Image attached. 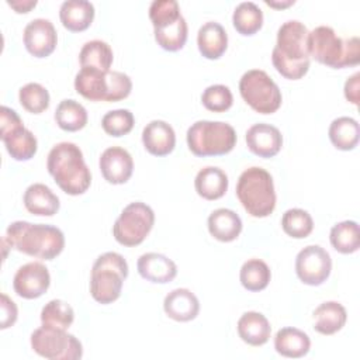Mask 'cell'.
<instances>
[{
	"label": "cell",
	"instance_id": "9a60e30c",
	"mask_svg": "<svg viewBox=\"0 0 360 360\" xmlns=\"http://www.w3.org/2000/svg\"><path fill=\"white\" fill-rule=\"evenodd\" d=\"M100 172L110 184H124L134 172V160L131 153L121 146L107 148L98 160Z\"/></svg>",
	"mask_w": 360,
	"mask_h": 360
},
{
	"label": "cell",
	"instance_id": "5b68a950",
	"mask_svg": "<svg viewBox=\"0 0 360 360\" xmlns=\"http://www.w3.org/2000/svg\"><path fill=\"white\" fill-rule=\"evenodd\" d=\"M236 197L252 217H269L274 211L277 200L271 174L259 166L243 170L236 183Z\"/></svg>",
	"mask_w": 360,
	"mask_h": 360
},
{
	"label": "cell",
	"instance_id": "44dd1931",
	"mask_svg": "<svg viewBox=\"0 0 360 360\" xmlns=\"http://www.w3.org/2000/svg\"><path fill=\"white\" fill-rule=\"evenodd\" d=\"M200 53L207 59H219L228 48V34L217 21L204 22L197 32Z\"/></svg>",
	"mask_w": 360,
	"mask_h": 360
},
{
	"label": "cell",
	"instance_id": "5bb4252c",
	"mask_svg": "<svg viewBox=\"0 0 360 360\" xmlns=\"http://www.w3.org/2000/svg\"><path fill=\"white\" fill-rule=\"evenodd\" d=\"M24 45L35 58L49 56L58 44L55 25L48 18H34L24 28Z\"/></svg>",
	"mask_w": 360,
	"mask_h": 360
},
{
	"label": "cell",
	"instance_id": "f35d334b",
	"mask_svg": "<svg viewBox=\"0 0 360 360\" xmlns=\"http://www.w3.org/2000/svg\"><path fill=\"white\" fill-rule=\"evenodd\" d=\"M135 118L134 114L127 108L111 110L105 112L101 118V127L110 136H122L131 132L134 128Z\"/></svg>",
	"mask_w": 360,
	"mask_h": 360
},
{
	"label": "cell",
	"instance_id": "d6986e66",
	"mask_svg": "<svg viewBox=\"0 0 360 360\" xmlns=\"http://www.w3.org/2000/svg\"><path fill=\"white\" fill-rule=\"evenodd\" d=\"M165 314L177 322H188L197 318L200 301L188 288H174L163 300Z\"/></svg>",
	"mask_w": 360,
	"mask_h": 360
},
{
	"label": "cell",
	"instance_id": "f6af8a7d",
	"mask_svg": "<svg viewBox=\"0 0 360 360\" xmlns=\"http://www.w3.org/2000/svg\"><path fill=\"white\" fill-rule=\"evenodd\" d=\"M264 3L270 7H274V8H284V7H288L291 4H294V0H287V1H271V0H264Z\"/></svg>",
	"mask_w": 360,
	"mask_h": 360
},
{
	"label": "cell",
	"instance_id": "7c38bea8",
	"mask_svg": "<svg viewBox=\"0 0 360 360\" xmlns=\"http://www.w3.org/2000/svg\"><path fill=\"white\" fill-rule=\"evenodd\" d=\"M332 271L330 255L319 245H308L295 257V273L307 285L323 284Z\"/></svg>",
	"mask_w": 360,
	"mask_h": 360
},
{
	"label": "cell",
	"instance_id": "277c9868",
	"mask_svg": "<svg viewBox=\"0 0 360 360\" xmlns=\"http://www.w3.org/2000/svg\"><path fill=\"white\" fill-rule=\"evenodd\" d=\"M359 38L342 39L332 27L319 25L308 34V55L333 69L356 66L360 60Z\"/></svg>",
	"mask_w": 360,
	"mask_h": 360
},
{
	"label": "cell",
	"instance_id": "836d02e7",
	"mask_svg": "<svg viewBox=\"0 0 360 360\" xmlns=\"http://www.w3.org/2000/svg\"><path fill=\"white\" fill-rule=\"evenodd\" d=\"M232 24L239 34L253 35L263 25V11L253 1H242L233 10Z\"/></svg>",
	"mask_w": 360,
	"mask_h": 360
},
{
	"label": "cell",
	"instance_id": "d6a6232c",
	"mask_svg": "<svg viewBox=\"0 0 360 360\" xmlns=\"http://www.w3.org/2000/svg\"><path fill=\"white\" fill-rule=\"evenodd\" d=\"M271 278V271L270 267L267 266L266 262L262 259H249L246 260L239 271V280L243 288L248 291L256 292L264 290Z\"/></svg>",
	"mask_w": 360,
	"mask_h": 360
},
{
	"label": "cell",
	"instance_id": "8992f818",
	"mask_svg": "<svg viewBox=\"0 0 360 360\" xmlns=\"http://www.w3.org/2000/svg\"><path fill=\"white\" fill-rule=\"evenodd\" d=\"M76 91L90 101H120L132 90L131 77L118 70L103 72L93 68H82L75 77Z\"/></svg>",
	"mask_w": 360,
	"mask_h": 360
},
{
	"label": "cell",
	"instance_id": "7a4b0ae2",
	"mask_svg": "<svg viewBox=\"0 0 360 360\" xmlns=\"http://www.w3.org/2000/svg\"><path fill=\"white\" fill-rule=\"evenodd\" d=\"M4 239L10 248L42 260L55 259L65 248V235L59 228L27 221L11 222L6 229Z\"/></svg>",
	"mask_w": 360,
	"mask_h": 360
},
{
	"label": "cell",
	"instance_id": "603a6c76",
	"mask_svg": "<svg viewBox=\"0 0 360 360\" xmlns=\"http://www.w3.org/2000/svg\"><path fill=\"white\" fill-rule=\"evenodd\" d=\"M238 335L250 346H262L269 342L271 326L269 319L256 311H248L238 319Z\"/></svg>",
	"mask_w": 360,
	"mask_h": 360
},
{
	"label": "cell",
	"instance_id": "7bdbcfd3",
	"mask_svg": "<svg viewBox=\"0 0 360 360\" xmlns=\"http://www.w3.org/2000/svg\"><path fill=\"white\" fill-rule=\"evenodd\" d=\"M359 89H360V73L356 72L354 75L347 77V80L345 82V87H343L346 100L354 105L359 104Z\"/></svg>",
	"mask_w": 360,
	"mask_h": 360
},
{
	"label": "cell",
	"instance_id": "ba28073f",
	"mask_svg": "<svg viewBox=\"0 0 360 360\" xmlns=\"http://www.w3.org/2000/svg\"><path fill=\"white\" fill-rule=\"evenodd\" d=\"M186 139L188 149L195 156H221L235 148L236 132L228 122L200 120L187 129Z\"/></svg>",
	"mask_w": 360,
	"mask_h": 360
},
{
	"label": "cell",
	"instance_id": "ac0fdd59",
	"mask_svg": "<svg viewBox=\"0 0 360 360\" xmlns=\"http://www.w3.org/2000/svg\"><path fill=\"white\" fill-rule=\"evenodd\" d=\"M142 143L150 155L166 156L176 146L174 129L163 120H152L142 129Z\"/></svg>",
	"mask_w": 360,
	"mask_h": 360
},
{
	"label": "cell",
	"instance_id": "52a82bcc",
	"mask_svg": "<svg viewBox=\"0 0 360 360\" xmlns=\"http://www.w3.org/2000/svg\"><path fill=\"white\" fill-rule=\"evenodd\" d=\"M128 277V263L117 252L100 255L90 276V294L100 304H111L120 298L122 284Z\"/></svg>",
	"mask_w": 360,
	"mask_h": 360
},
{
	"label": "cell",
	"instance_id": "e575fe53",
	"mask_svg": "<svg viewBox=\"0 0 360 360\" xmlns=\"http://www.w3.org/2000/svg\"><path fill=\"white\" fill-rule=\"evenodd\" d=\"M75 321L73 308L63 300H51L42 307L41 323L46 328L68 330Z\"/></svg>",
	"mask_w": 360,
	"mask_h": 360
},
{
	"label": "cell",
	"instance_id": "b9f144b4",
	"mask_svg": "<svg viewBox=\"0 0 360 360\" xmlns=\"http://www.w3.org/2000/svg\"><path fill=\"white\" fill-rule=\"evenodd\" d=\"M0 308H1V322H0V328L1 329H7L10 326H13L17 321L18 316V309L15 302L7 295V294H1V301H0Z\"/></svg>",
	"mask_w": 360,
	"mask_h": 360
},
{
	"label": "cell",
	"instance_id": "4fadbf2b",
	"mask_svg": "<svg viewBox=\"0 0 360 360\" xmlns=\"http://www.w3.org/2000/svg\"><path fill=\"white\" fill-rule=\"evenodd\" d=\"M51 285V274L41 262H30L18 267L13 278L15 294L25 300L39 298Z\"/></svg>",
	"mask_w": 360,
	"mask_h": 360
},
{
	"label": "cell",
	"instance_id": "1f68e13d",
	"mask_svg": "<svg viewBox=\"0 0 360 360\" xmlns=\"http://www.w3.org/2000/svg\"><path fill=\"white\" fill-rule=\"evenodd\" d=\"M87 118L86 108L73 98L62 100L55 110V121L58 127L68 132H75L84 128Z\"/></svg>",
	"mask_w": 360,
	"mask_h": 360
},
{
	"label": "cell",
	"instance_id": "ee69618b",
	"mask_svg": "<svg viewBox=\"0 0 360 360\" xmlns=\"http://www.w3.org/2000/svg\"><path fill=\"white\" fill-rule=\"evenodd\" d=\"M7 4L15 10V13H28L31 8L37 6V0H17L11 1L8 0Z\"/></svg>",
	"mask_w": 360,
	"mask_h": 360
},
{
	"label": "cell",
	"instance_id": "8fae6325",
	"mask_svg": "<svg viewBox=\"0 0 360 360\" xmlns=\"http://www.w3.org/2000/svg\"><path fill=\"white\" fill-rule=\"evenodd\" d=\"M32 350L48 360H79L83 356L80 340L63 329L41 326L31 333Z\"/></svg>",
	"mask_w": 360,
	"mask_h": 360
},
{
	"label": "cell",
	"instance_id": "9c48e42d",
	"mask_svg": "<svg viewBox=\"0 0 360 360\" xmlns=\"http://www.w3.org/2000/svg\"><path fill=\"white\" fill-rule=\"evenodd\" d=\"M239 93L245 103L259 114L276 112L283 101L277 83L260 69H250L242 75Z\"/></svg>",
	"mask_w": 360,
	"mask_h": 360
},
{
	"label": "cell",
	"instance_id": "4dcf8cb0",
	"mask_svg": "<svg viewBox=\"0 0 360 360\" xmlns=\"http://www.w3.org/2000/svg\"><path fill=\"white\" fill-rule=\"evenodd\" d=\"M112 59L114 55L111 46L101 39L87 41L79 52V62L82 68H93L108 72L112 65Z\"/></svg>",
	"mask_w": 360,
	"mask_h": 360
},
{
	"label": "cell",
	"instance_id": "f546056e",
	"mask_svg": "<svg viewBox=\"0 0 360 360\" xmlns=\"http://www.w3.org/2000/svg\"><path fill=\"white\" fill-rule=\"evenodd\" d=\"M329 240L335 250L350 255L360 248V228L356 221L346 219L335 224L329 232Z\"/></svg>",
	"mask_w": 360,
	"mask_h": 360
},
{
	"label": "cell",
	"instance_id": "7402d4cb",
	"mask_svg": "<svg viewBox=\"0 0 360 360\" xmlns=\"http://www.w3.org/2000/svg\"><path fill=\"white\" fill-rule=\"evenodd\" d=\"M22 201L28 212L39 217H52L60 207L59 197L46 184L42 183H34L28 186L24 191Z\"/></svg>",
	"mask_w": 360,
	"mask_h": 360
},
{
	"label": "cell",
	"instance_id": "60d3db41",
	"mask_svg": "<svg viewBox=\"0 0 360 360\" xmlns=\"http://www.w3.org/2000/svg\"><path fill=\"white\" fill-rule=\"evenodd\" d=\"M201 103L207 110L212 112H224L232 107L233 96L228 86L212 84L202 91Z\"/></svg>",
	"mask_w": 360,
	"mask_h": 360
},
{
	"label": "cell",
	"instance_id": "4316f807",
	"mask_svg": "<svg viewBox=\"0 0 360 360\" xmlns=\"http://www.w3.org/2000/svg\"><path fill=\"white\" fill-rule=\"evenodd\" d=\"M274 349L278 354L290 359H300L308 354L311 349L309 336L292 326H285L277 330L274 336Z\"/></svg>",
	"mask_w": 360,
	"mask_h": 360
},
{
	"label": "cell",
	"instance_id": "74e56055",
	"mask_svg": "<svg viewBox=\"0 0 360 360\" xmlns=\"http://www.w3.org/2000/svg\"><path fill=\"white\" fill-rule=\"evenodd\" d=\"M18 100H20V104L28 112L41 114L49 107L51 97L48 90L42 84L31 82L20 89Z\"/></svg>",
	"mask_w": 360,
	"mask_h": 360
},
{
	"label": "cell",
	"instance_id": "d590c367",
	"mask_svg": "<svg viewBox=\"0 0 360 360\" xmlns=\"http://www.w3.org/2000/svg\"><path fill=\"white\" fill-rule=\"evenodd\" d=\"M155 39L160 48L169 52H176L181 49L187 41L188 27L186 18L181 15L174 24L163 28H153Z\"/></svg>",
	"mask_w": 360,
	"mask_h": 360
},
{
	"label": "cell",
	"instance_id": "e0dca14e",
	"mask_svg": "<svg viewBox=\"0 0 360 360\" xmlns=\"http://www.w3.org/2000/svg\"><path fill=\"white\" fill-rule=\"evenodd\" d=\"M136 269L142 278L155 284L170 283L177 276L176 263L167 256L156 252L141 255L136 262Z\"/></svg>",
	"mask_w": 360,
	"mask_h": 360
},
{
	"label": "cell",
	"instance_id": "f1b7e54d",
	"mask_svg": "<svg viewBox=\"0 0 360 360\" xmlns=\"http://www.w3.org/2000/svg\"><path fill=\"white\" fill-rule=\"evenodd\" d=\"M328 135L336 149L353 150L359 143V122L352 117H338L330 122Z\"/></svg>",
	"mask_w": 360,
	"mask_h": 360
},
{
	"label": "cell",
	"instance_id": "83f0119b",
	"mask_svg": "<svg viewBox=\"0 0 360 360\" xmlns=\"http://www.w3.org/2000/svg\"><path fill=\"white\" fill-rule=\"evenodd\" d=\"M228 184L226 173L217 166H207L201 169L194 179L197 194L210 201L221 198L226 193Z\"/></svg>",
	"mask_w": 360,
	"mask_h": 360
},
{
	"label": "cell",
	"instance_id": "2e32d148",
	"mask_svg": "<svg viewBox=\"0 0 360 360\" xmlns=\"http://www.w3.org/2000/svg\"><path fill=\"white\" fill-rule=\"evenodd\" d=\"M248 149L259 158H273L283 146V135L280 129L271 124H253L246 131Z\"/></svg>",
	"mask_w": 360,
	"mask_h": 360
},
{
	"label": "cell",
	"instance_id": "8d00e7d4",
	"mask_svg": "<svg viewBox=\"0 0 360 360\" xmlns=\"http://www.w3.org/2000/svg\"><path fill=\"white\" fill-rule=\"evenodd\" d=\"M281 228L288 236L302 239L312 232L314 221L308 211L302 208H290L281 217Z\"/></svg>",
	"mask_w": 360,
	"mask_h": 360
},
{
	"label": "cell",
	"instance_id": "6da1fadb",
	"mask_svg": "<svg viewBox=\"0 0 360 360\" xmlns=\"http://www.w3.org/2000/svg\"><path fill=\"white\" fill-rule=\"evenodd\" d=\"M308 34V28L298 20H288L280 25L271 62L283 77L298 80L307 75L311 63Z\"/></svg>",
	"mask_w": 360,
	"mask_h": 360
},
{
	"label": "cell",
	"instance_id": "484cf974",
	"mask_svg": "<svg viewBox=\"0 0 360 360\" xmlns=\"http://www.w3.org/2000/svg\"><path fill=\"white\" fill-rule=\"evenodd\" d=\"M312 318H314V329L318 333L333 335L345 326L347 321V312L340 302L325 301L314 309Z\"/></svg>",
	"mask_w": 360,
	"mask_h": 360
},
{
	"label": "cell",
	"instance_id": "ffe728a7",
	"mask_svg": "<svg viewBox=\"0 0 360 360\" xmlns=\"http://www.w3.org/2000/svg\"><path fill=\"white\" fill-rule=\"evenodd\" d=\"M0 138L8 155L18 162L30 160L37 153V138L30 129L24 127V124H18L6 132H0Z\"/></svg>",
	"mask_w": 360,
	"mask_h": 360
},
{
	"label": "cell",
	"instance_id": "cb8c5ba5",
	"mask_svg": "<svg viewBox=\"0 0 360 360\" xmlns=\"http://www.w3.org/2000/svg\"><path fill=\"white\" fill-rule=\"evenodd\" d=\"M59 18L66 30L84 31L94 20V6L87 0H66L60 4Z\"/></svg>",
	"mask_w": 360,
	"mask_h": 360
},
{
	"label": "cell",
	"instance_id": "d4e9b609",
	"mask_svg": "<svg viewBox=\"0 0 360 360\" xmlns=\"http://www.w3.org/2000/svg\"><path fill=\"white\" fill-rule=\"evenodd\" d=\"M208 232L219 242H232L242 232L240 217L229 208L214 210L207 219Z\"/></svg>",
	"mask_w": 360,
	"mask_h": 360
},
{
	"label": "cell",
	"instance_id": "3957f363",
	"mask_svg": "<svg viewBox=\"0 0 360 360\" xmlns=\"http://www.w3.org/2000/svg\"><path fill=\"white\" fill-rule=\"evenodd\" d=\"M46 169L62 191L79 195L91 184V173L82 149L73 142H59L48 153Z\"/></svg>",
	"mask_w": 360,
	"mask_h": 360
},
{
	"label": "cell",
	"instance_id": "ab89813d",
	"mask_svg": "<svg viewBox=\"0 0 360 360\" xmlns=\"http://www.w3.org/2000/svg\"><path fill=\"white\" fill-rule=\"evenodd\" d=\"M180 17L181 13L176 0H153L149 6V18L153 28H163L174 24Z\"/></svg>",
	"mask_w": 360,
	"mask_h": 360
},
{
	"label": "cell",
	"instance_id": "30bf717a",
	"mask_svg": "<svg viewBox=\"0 0 360 360\" xmlns=\"http://www.w3.org/2000/svg\"><path fill=\"white\" fill-rule=\"evenodd\" d=\"M155 224L153 210L142 202H129L115 219L112 225V235L122 246H138L149 235Z\"/></svg>",
	"mask_w": 360,
	"mask_h": 360
}]
</instances>
